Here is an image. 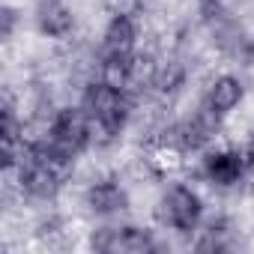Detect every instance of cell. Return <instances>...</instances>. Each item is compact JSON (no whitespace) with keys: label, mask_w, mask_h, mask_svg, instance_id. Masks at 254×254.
Segmentation results:
<instances>
[{"label":"cell","mask_w":254,"mask_h":254,"mask_svg":"<svg viewBox=\"0 0 254 254\" xmlns=\"http://www.w3.org/2000/svg\"><path fill=\"white\" fill-rule=\"evenodd\" d=\"M180 84H183V66H180V63H162V66L153 69V87L171 93V90H177Z\"/></svg>","instance_id":"cell-9"},{"label":"cell","mask_w":254,"mask_h":254,"mask_svg":"<svg viewBox=\"0 0 254 254\" xmlns=\"http://www.w3.org/2000/svg\"><path fill=\"white\" fill-rule=\"evenodd\" d=\"M245 156H248V168H254V138H251V147H248Z\"/></svg>","instance_id":"cell-10"},{"label":"cell","mask_w":254,"mask_h":254,"mask_svg":"<svg viewBox=\"0 0 254 254\" xmlns=\"http://www.w3.org/2000/svg\"><path fill=\"white\" fill-rule=\"evenodd\" d=\"M90 144H93V126H90V117L84 114V108H63L54 114V120L48 126V141L39 144V150L48 162L63 168V165L75 162Z\"/></svg>","instance_id":"cell-1"},{"label":"cell","mask_w":254,"mask_h":254,"mask_svg":"<svg viewBox=\"0 0 254 254\" xmlns=\"http://www.w3.org/2000/svg\"><path fill=\"white\" fill-rule=\"evenodd\" d=\"M156 218L168 230L191 233V230H197V224L203 218V203H200V197H197L194 189H189V186H171L162 194L159 206H156Z\"/></svg>","instance_id":"cell-2"},{"label":"cell","mask_w":254,"mask_h":254,"mask_svg":"<svg viewBox=\"0 0 254 254\" xmlns=\"http://www.w3.org/2000/svg\"><path fill=\"white\" fill-rule=\"evenodd\" d=\"M129 197L126 191L114 183V180H102V183H93L90 191H87V206L96 212V215H114V212H123Z\"/></svg>","instance_id":"cell-7"},{"label":"cell","mask_w":254,"mask_h":254,"mask_svg":"<svg viewBox=\"0 0 254 254\" xmlns=\"http://www.w3.org/2000/svg\"><path fill=\"white\" fill-rule=\"evenodd\" d=\"M102 251H123V254H147L156 248V239L150 230L144 227H114V230H102V236L93 242Z\"/></svg>","instance_id":"cell-4"},{"label":"cell","mask_w":254,"mask_h":254,"mask_svg":"<svg viewBox=\"0 0 254 254\" xmlns=\"http://www.w3.org/2000/svg\"><path fill=\"white\" fill-rule=\"evenodd\" d=\"M135 42H138V27L126 12H120L108 21V27H105V54H135Z\"/></svg>","instance_id":"cell-6"},{"label":"cell","mask_w":254,"mask_h":254,"mask_svg":"<svg viewBox=\"0 0 254 254\" xmlns=\"http://www.w3.org/2000/svg\"><path fill=\"white\" fill-rule=\"evenodd\" d=\"M245 171H248V156H242L239 150H212L203 159V177L218 189L242 183Z\"/></svg>","instance_id":"cell-3"},{"label":"cell","mask_w":254,"mask_h":254,"mask_svg":"<svg viewBox=\"0 0 254 254\" xmlns=\"http://www.w3.org/2000/svg\"><path fill=\"white\" fill-rule=\"evenodd\" d=\"M242 96H245V87H242L239 78H233V75H218V78L209 84V90H206L203 108H209L212 114H218V117L224 120L227 114H233V111L239 108Z\"/></svg>","instance_id":"cell-5"},{"label":"cell","mask_w":254,"mask_h":254,"mask_svg":"<svg viewBox=\"0 0 254 254\" xmlns=\"http://www.w3.org/2000/svg\"><path fill=\"white\" fill-rule=\"evenodd\" d=\"M36 24H39V30L45 36L63 39V36H69L75 21H72V12L60 3V0H45V3L39 6V12H36Z\"/></svg>","instance_id":"cell-8"}]
</instances>
